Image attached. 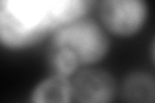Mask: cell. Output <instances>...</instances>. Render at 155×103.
Masks as SVG:
<instances>
[{
  "label": "cell",
  "instance_id": "obj_1",
  "mask_svg": "<svg viewBox=\"0 0 155 103\" xmlns=\"http://www.w3.org/2000/svg\"><path fill=\"white\" fill-rule=\"evenodd\" d=\"M93 0H0V47L21 52L88 16Z\"/></svg>",
  "mask_w": 155,
  "mask_h": 103
},
{
  "label": "cell",
  "instance_id": "obj_2",
  "mask_svg": "<svg viewBox=\"0 0 155 103\" xmlns=\"http://www.w3.org/2000/svg\"><path fill=\"white\" fill-rule=\"evenodd\" d=\"M110 52V35L88 17L61 26L52 34L48 63L53 73L71 77L84 67L96 66Z\"/></svg>",
  "mask_w": 155,
  "mask_h": 103
},
{
  "label": "cell",
  "instance_id": "obj_3",
  "mask_svg": "<svg viewBox=\"0 0 155 103\" xmlns=\"http://www.w3.org/2000/svg\"><path fill=\"white\" fill-rule=\"evenodd\" d=\"M97 9L104 30L119 39L138 35L150 17L147 0H98Z\"/></svg>",
  "mask_w": 155,
  "mask_h": 103
},
{
  "label": "cell",
  "instance_id": "obj_4",
  "mask_svg": "<svg viewBox=\"0 0 155 103\" xmlns=\"http://www.w3.org/2000/svg\"><path fill=\"white\" fill-rule=\"evenodd\" d=\"M70 79L71 102L109 103L118 95L119 84L115 77L96 66L80 68Z\"/></svg>",
  "mask_w": 155,
  "mask_h": 103
},
{
  "label": "cell",
  "instance_id": "obj_5",
  "mask_svg": "<svg viewBox=\"0 0 155 103\" xmlns=\"http://www.w3.org/2000/svg\"><path fill=\"white\" fill-rule=\"evenodd\" d=\"M30 101L35 103L71 102V79L52 72V75L44 77L34 86Z\"/></svg>",
  "mask_w": 155,
  "mask_h": 103
},
{
  "label": "cell",
  "instance_id": "obj_6",
  "mask_svg": "<svg viewBox=\"0 0 155 103\" xmlns=\"http://www.w3.org/2000/svg\"><path fill=\"white\" fill-rule=\"evenodd\" d=\"M155 93L154 76L146 71L129 72L119 84L118 94L127 102L153 103Z\"/></svg>",
  "mask_w": 155,
  "mask_h": 103
}]
</instances>
